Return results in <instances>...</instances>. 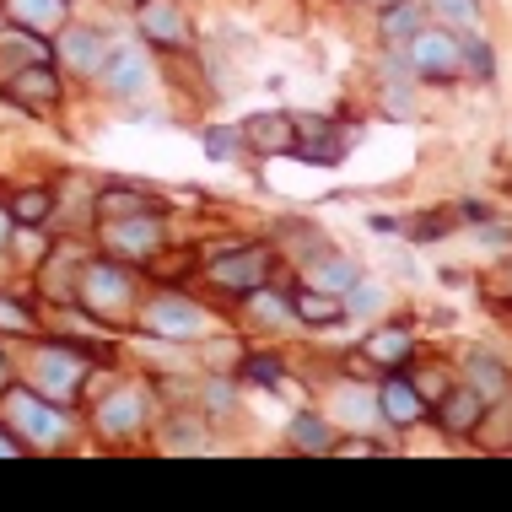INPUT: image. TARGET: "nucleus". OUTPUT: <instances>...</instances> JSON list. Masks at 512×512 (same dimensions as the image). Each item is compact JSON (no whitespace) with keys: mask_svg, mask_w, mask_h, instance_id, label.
<instances>
[{"mask_svg":"<svg viewBox=\"0 0 512 512\" xmlns=\"http://www.w3.org/2000/svg\"><path fill=\"white\" fill-rule=\"evenodd\" d=\"M141 415H146V399L135 389H119V394H108L98 405V426L108 437H130L135 426H141Z\"/></svg>","mask_w":512,"mask_h":512,"instance_id":"ddd939ff","label":"nucleus"},{"mask_svg":"<svg viewBox=\"0 0 512 512\" xmlns=\"http://www.w3.org/2000/svg\"><path fill=\"white\" fill-rule=\"evenodd\" d=\"M340 453H356V459H367V453H378V448H372V442L367 437H356V442H345V448Z\"/></svg>","mask_w":512,"mask_h":512,"instance_id":"2f4dec72","label":"nucleus"},{"mask_svg":"<svg viewBox=\"0 0 512 512\" xmlns=\"http://www.w3.org/2000/svg\"><path fill=\"white\" fill-rule=\"evenodd\" d=\"M0 335H33V313L17 308L11 297H0Z\"/></svg>","mask_w":512,"mask_h":512,"instance_id":"b1692460","label":"nucleus"},{"mask_svg":"<svg viewBox=\"0 0 512 512\" xmlns=\"http://www.w3.org/2000/svg\"><path fill=\"white\" fill-rule=\"evenodd\" d=\"M17 453H27L22 437H17V432H0V459H17Z\"/></svg>","mask_w":512,"mask_h":512,"instance_id":"7c9ffc66","label":"nucleus"},{"mask_svg":"<svg viewBox=\"0 0 512 512\" xmlns=\"http://www.w3.org/2000/svg\"><path fill=\"white\" fill-rule=\"evenodd\" d=\"M81 372H87V362H81L76 351H49V356H38V383H44L54 399H71Z\"/></svg>","mask_w":512,"mask_h":512,"instance_id":"2eb2a0df","label":"nucleus"},{"mask_svg":"<svg viewBox=\"0 0 512 512\" xmlns=\"http://www.w3.org/2000/svg\"><path fill=\"white\" fill-rule=\"evenodd\" d=\"M103 81L114 92H135V87H146V60L135 49H119V54H108V65H103Z\"/></svg>","mask_w":512,"mask_h":512,"instance_id":"aec40b11","label":"nucleus"},{"mask_svg":"<svg viewBox=\"0 0 512 512\" xmlns=\"http://www.w3.org/2000/svg\"><path fill=\"white\" fill-rule=\"evenodd\" d=\"M437 421H442V432H453V437L475 432V426L486 421V394H480V389H453V394H442Z\"/></svg>","mask_w":512,"mask_h":512,"instance_id":"9b49d317","label":"nucleus"},{"mask_svg":"<svg viewBox=\"0 0 512 512\" xmlns=\"http://www.w3.org/2000/svg\"><path fill=\"white\" fill-rule=\"evenodd\" d=\"M0 11L11 17V27H27V33H38V38H54V33H65V0H0Z\"/></svg>","mask_w":512,"mask_h":512,"instance_id":"6e6552de","label":"nucleus"},{"mask_svg":"<svg viewBox=\"0 0 512 512\" xmlns=\"http://www.w3.org/2000/svg\"><path fill=\"white\" fill-rule=\"evenodd\" d=\"M410 71L426 81H453L464 71V44L442 27H415L410 33Z\"/></svg>","mask_w":512,"mask_h":512,"instance_id":"f257e3e1","label":"nucleus"},{"mask_svg":"<svg viewBox=\"0 0 512 512\" xmlns=\"http://www.w3.org/2000/svg\"><path fill=\"white\" fill-rule=\"evenodd\" d=\"M378 410H383V421H394V426H415L426 415L421 405V389L405 378H383V389H378Z\"/></svg>","mask_w":512,"mask_h":512,"instance_id":"f8f14e48","label":"nucleus"},{"mask_svg":"<svg viewBox=\"0 0 512 512\" xmlns=\"http://www.w3.org/2000/svg\"><path fill=\"white\" fill-rule=\"evenodd\" d=\"M292 313L302 324H335L340 318V297L335 292H318V286H297L292 292Z\"/></svg>","mask_w":512,"mask_h":512,"instance_id":"6ab92c4d","label":"nucleus"},{"mask_svg":"<svg viewBox=\"0 0 512 512\" xmlns=\"http://www.w3.org/2000/svg\"><path fill=\"white\" fill-rule=\"evenodd\" d=\"M81 302L98 318L130 313V270L124 265H87L81 270Z\"/></svg>","mask_w":512,"mask_h":512,"instance_id":"f03ea898","label":"nucleus"},{"mask_svg":"<svg viewBox=\"0 0 512 512\" xmlns=\"http://www.w3.org/2000/svg\"><path fill=\"white\" fill-rule=\"evenodd\" d=\"M135 22H141V33L162 49H189V38H195L178 0H135Z\"/></svg>","mask_w":512,"mask_h":512,"instance_id":"39448f33","label":"nucleus"},{"mask_svg":"<svg viewBox=\"0 0 512 512\" xmlns=\"http://www.w3.org/2000/svg\"><path fill=\"white\" fill-rule=\"evenodd\" d=\"M243 141L265 157H281V151H297V114H259L243 124Z\"/></svg>","mask_w":512,"mask_h":512,"instance_id":"9d476101","label":"nucleus"},{"mask_svg":"<svg viewBox=\"0 0 512 512\" xmlns=\"http://www.w3.org/2000/svg\"><path fill=\"white\" fill-rule=\"evenodd\" d=\"M464 71L486 81V76L496 71V60H491V44H464Z\"/></svg>","mask_w":512,"mask_h":512,"instance_id":"bb28decb","label":"nucleus"},{"mask_svg":"<svg viewBox=\"0 0 512 512\" xmlns=\"http://www.w3.org/2000/svg\"><path fill=\"white\" fill-rule=\"evenodd\" d=\"M11 389V367H6V356H0V394Z\"/></svg>","mask_w":512,"mask_h":512,"instance_id":"473e14b6","label":"nucleus"},{"mask_svg":"<svg viewBox=\"0 0 512 512\" xmlns=\"http://www.w3.org/2000/svg\"><path fill=\"white\" fill-rule=\"evenodd\" d=\"M6 415L22 426L27 442H38V448H44V442H60L65 432H71V421H65L60 410L44 405V399L27 394V389H6Z\"/></svg>","mask_w":512,"mask_h":512,"instance_id":"7ed1b4c3","label":"nucleus"},{"mask_svg":"<svg viewBox=\"0 0 512 512\" xmlns=\"http://www.w3.org/2000/svg\"><path fill=\"white\" fill-rule=\"evenodd\" d=\"M372 6H378V11H389V6H399V0H372Z\"/></svg>","mask_w":512,"mask_h":512,"instance_id":"72a5a7b5","label":"nucleus"},{"mask_svg":"<svg viewBox=\"0 0 512 512\" xmlns=\"http://www.w3.org/2000/svg\"><path fill=\"white\" fill-rule=\"evenodd\" d=\"M141 318H146L151 335H168V340H200L205 335V308H195L189 297H168V292H162Z\"/></svg>","mask_w":512,"mask_h":512,"instance_id":"423d86ee","label":"nucleus"},{"mask_svg":"<svg viewBox=\"0 0 512 512\" xmlns=\"http://www.w3.org/2000/svg\"><path fill=\"white\" fill-rule=\"evenodd\" d=\"M22 65H54V44L27 33V27H11V33H0V81Z\"/></svg>","mask_w":512,"mask_h":512,"instance_id":"1a4fd4ad","label":"nucleus"},{"mask_svg":"<svg viewBox=\"0 0 512 512\" xmlns=\"http://www.w3.org/2000/svg\"><path fill=\"white\" fill-rule=\"evenodd\" d=\"M6 211H11V221H22V227H44V216L54 211V195L38 184H22L6 195Z\"/></svg>","mask_w":512,"mask_h":512,"instance_id":"a211bd4d","label":"nucleus"},{"mask_svg":"<svg viewBox=\"0 0 512 512\" xmlns=\"http://www.w3.org/2000/svg\"><path fill=\"white\" fill-rule=\"evenodd\" d=\"M383 27H389V38H410L421 22H415V6H405V0H399V6H389V22H383Z\"/></svg>","mask_w":512,"mask_h":512,"instance_id":"c85d7f7f","label":"nucleus"},{"mask_svg":"<svg viewBox=\"0 0 512 512\" xmlns=\"http://www.w3.org/2000/svg\"><path fill=\"white\" fill-rule=\"evenodd\" d=\"M362 356H367V362L394 367V362H405V356H410V335H405V329H372V335L362 340Z\"/></svg>","mask_w":512,"mask_h":512,"instance_id":"412c9836","label":"nucleus"},{"mask_svg":"<svg viewBox=\"0 0 512 512\" xmlns=\"http://www.w3.org/2000/svg\"><path fill=\"white\" fill-rule=\"evenodd\" d=\"M297 157H308V162H340V135L324 130L318 119H297Z\"/></svg>","mask_w":512,"mask_h":512,"instance_id":"f3484780","label":"nucleus"},{"mask_svg":"<svg viewBox=\"0 0 512 512\" xmlns=\"http://www.w3.org/2000/svg\"><path fill=\"white\" fill-rule=\"evenodd\" d=\"M292 442H302L308 453H329V448H335V432H329L318 415H297V421H292Z\"/></svg>","mask_w":512,"mask_h":512,"instance_id":"5701e85b","label":"nucleus"},{"mask_svg":"<svg viewBox=\"0 0 512 512\" xmlns=\"http://www.w3.org/2000/svg\"><path fill=\"white\" fill-rule=\"evenodd\" d=\"M248 378H254V383H270V389H275V383H281V367H275V356H254V362H248Z\"/></svg>","mask_w":512,"mask_h":512,"instance_id":"c756f323","label":"nucleus"},{"mask_svg":"<svg viewBox=\"0 0 512 512\" xmlns=\"http://www.w3.org/2000/svg\"><path fill=\"white\" fill-rule=\"evenodd\" d=\"M308 275H313L318 292H335V297L356 286V265H351V259H318V265H313Z\"/></svg>","mask_w":512,"mask_h":512,"instance_id":"4be33fe9","label":"nucleus"},{"mask_svg":"<svg viewBox=\"0 0 512 512\" xmlns=\"http://www.w3.org/2000/svg\"><path fill=\"white\" fill-rule=\"evenodd\" d=\"M54 54H65V60H71L81 76H103V65H108V38H103V33H65Z\"/></svg>","mask_w":512,"mask_h":512,"instance_id":"dca6fc26","label":"nucleus"},{"mask_svg":"<svg viewBox=\"0 0 512 512\" xmlns=\"http://www.w3.org/2000/svg\"><path fill=\"white\" fill-rule=\"evenodd\" d=\"M432 11H437V17H448V22H459V27H475L480 22L475 0H432Z\"/></svg>","mask_w":512,"mask_h":512,"instance_id":"393cba45","label":"nucleus"},{"mask_svg":"<svg viewBox=\"0 0 512 512\" xmlns=\"http://www.w3.org/2000/svg\"><path fill=\"white\" fill-rule=\"evenodd\" d=\"M469 372H475V378H480V394H486V399L507 389V378H502V367H491V362H486V356H480V362H469Z\"/></svg>","mask_w":512,"mask_h":512,"instance_id":"cd10ccee","label":"nucleus"},{"mask_svg":"<svg viewBox=\"0 0 512 512\" xmlns=\"http://www.w3.org/2000/svg\"><path fill=\"white\" fill-rule=\"evenodd\" d=\"M0 87H6L11 103L33 108V114H44V108L60 103V76H54V65H22V71H11Z\"/></svg>","mask_w":512,"mask_h":512,"instance_id":"0eeeda50","label":"nucleus"},{"mask_svg":"<svg viewBox=\"0 0 512 512\" xmlns=\"http://www.w3.org/2000/svg\"><path fill=\"white\" fill-rule=\"evenodd\" d=\"M108 243H114L119 254H130V259H146L151 248L162 243V221H157V211H146L141 221H119V227H108Z\"/></svg>","mask_w":512,"mask_h":512,"instance_id":"4468645a","label":"nucleus"},{"mask_svg":"<svg viewBox=\"0 0 512 512\" xmlns=\"http://www.w3.org/2000/svg\"><path fill=\"white\" fill-rule=\"evenodd\" d=\"M238 141H243V124H238V130H232V124L205 130V151H211V157H232V151H238Z\"/></svg>","mask_w":512,"mask_h":512,"instance_id":"a878e982","label":"nucleus"},{"mask_svg":"<svg viewBox=\"0 0 512 512\" xmlns=\"http://www.w3.org/2000/svg\"><path fill=\"white\" fill-rule=\"evenodd\" d=\"M211 281L221 286V292H265L270 248H238V254H221L211 265Z\"/></svg>","mask_w":512,"mask_h":512,"instance_id":"20e7f679","label":"nucleus"}]
</instances>
